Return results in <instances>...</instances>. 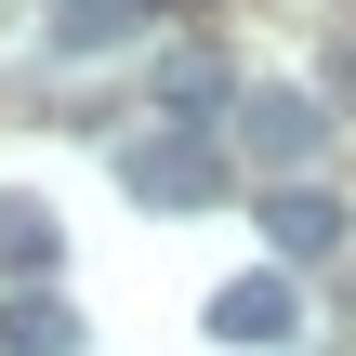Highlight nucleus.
Wrapping results in <instances>:
<instances>
[{"mask_svg": "<svg viewBox=\"0 0 356 356\" xmlns=\"http://www.w3.org/2000/svg\"><path fill=\"white\" fill-rule=\"evenodd\" d=\"M330 145V106L317 92H291V79H264L251 106H238V159L251 172H277V185H304V159Z\"/></svg>", "mask_w": 356, "mask_h": 356, "instance_id": "1", "label": "nucleus"}, {"mask_svg": "<svg viewBox=\"0 0 356 356\" xmlns=\"http://www.w3.org/2000/svg\"><path fill=\"white\" fill-rule=\"evenodd\" d=\"M119 185L145 211H198L225 185V159H211V132H145V145H119Z\"/></svg>", "mask_w": 356, "mask_h": 356, "instance_id": "2", "label": "nucleus"}, {"mask_svg": "<svg viewBox=\"0 0 356 356\" xmlns=\"http://www.w3.org/2000/svg\"><path fill=\"white\" fill-rule=\"evenodd\" d=\"M291 330H304V291H291V264H251V277H225V291H211V343L264 356V343H291Z\"/></svg>", "mask_w": 356, "mask_h": 356, "instance_id": "3", "label": "nucleus"}, {"mask_svg": "<svg viewBox=\"0 0 356 356\" xmlns=\"http://www.w3.org/2000/svg\"><path fill=\"white\" fill-rule=\"evenodd\" d=\"M251 225H264V251H277V264H330V251H343V198H330V185H277V198H264V211H251Z\"/></svg>", "mask_w": 356, "mask_h": 356, "instance_id": "4", "label": "nucleus"}, {"mask_svg": "<svg viewBox=\"0 0 356 356\" xmlns=\"http://www.w3.org/2000/svg\"><path fill=\"white\" fill-rule=\"evenodd\" d=\"M79 343H92V317L66 291H0V356H79Z\"/></svg>", "mask_w": 356, "mask_h": 356, "instance_id": "5", "label": "nucleus"}, {"mask_svg": "<svg viewBox=\"0 0 356 356\" xmlns=\"http://www.w3.org/2000/svg\"><path fill=\"white\" fill-rule=\"evenodd\" d=\"M40 40L53 53H132L145 40V0H40Z\"/></svg>", "mask_w": 356, "mask_h": 356, "instance_id": "6", "label": "nucleus"}, {"mask_svg": "<svg viewBox=\"0 0 356 356\" xmlns=\"http://www.w3.org/2000/svg\"><path fill=\"white\" fill-rule=\"evenodd\" d=\"M0 277L53 291V198H0Z\"/></svg>", "mask_w": 356, "mask_h": 356, "instance_id": "7", "label": "nucleus"}, {"mask_svg": "<svg viewBox=\"0 0 356 356\" xmlns=\"http://www.w3.org/2000/svg\"><path fill=\"white\" fill-rule=\"evenodd\" d=\"M211 106H225V53H172V66H159V119H172V132H198Z\"/></svg>", "mask_w": 356, "mask_h": 356, "instance_id": "8", "label": "nucleus"}]
</instances>
